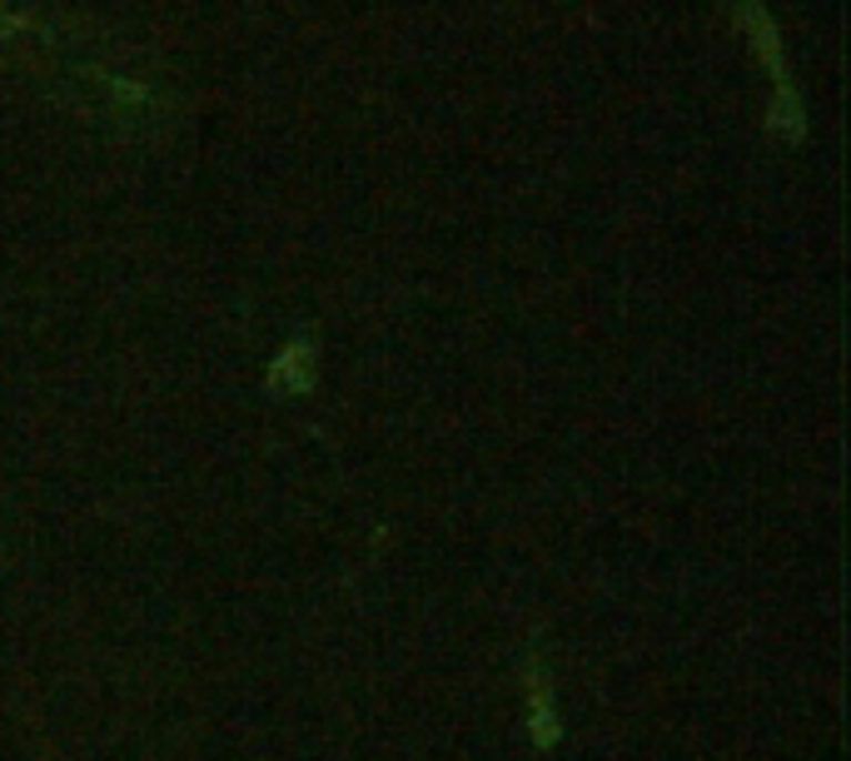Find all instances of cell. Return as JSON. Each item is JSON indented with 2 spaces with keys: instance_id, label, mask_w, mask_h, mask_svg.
<instances>
[{
  "instance_id": "cell-1",
  "label": "cell",
  "mask_w": 851,
  "mask_h": 761,
  "mask_svg": "<svg viewBox=\"0 0 851 761\" xmlns=\"http://www.w3.org/2000/svg\"><path fill=\"white\" fill-rule=\"evenodd\" d=\"M523 687H528V737H533V747H543V752H548V747H558L563 722H558V707H553V687H548L543 662H528Z\"/></svg>"
},
{
  "instance_id": "cell-2",
  "label": "cell",
  "mask_w": 851,
  "mask_h": 761,
  "mask_svg": "<svg viewBox=\"0 0 851 761\" xmlns=\"http://www.w3.org/2000/svg\"><path fill=\"white\" fill-rule=\"evenodd\" d=\"M270 394H310L314 388V344L310 338H294L280 348V358L270 364Z\"/></svg>"
}]
</instances>
